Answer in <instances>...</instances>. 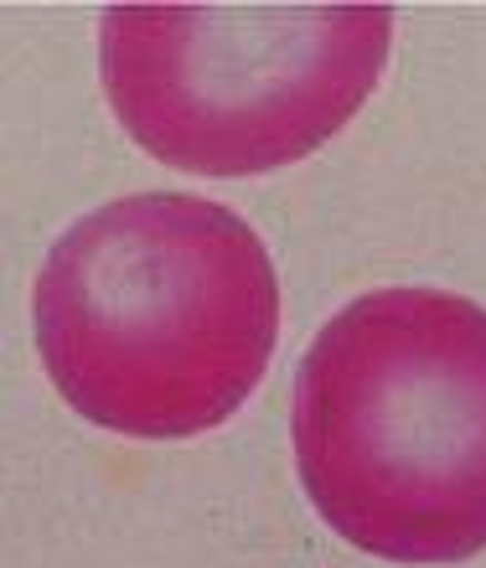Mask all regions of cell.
<instances>
[{"mask_svg":"<svg viewBox=\"0 0 486 568\" xmlns=\"http://www.w3.org/2000/svg\"><path fill=\"white\" fill-rule=\"evenodd\" d=\"M31 331L78 419L130 439H198L270 373L280 274L233 207L135 192L47 248Z\"/></svg>","mask_w":486,"mask_h":568,"instance_id":"cell-1","label":"cell"},{"mask_svg":"<svg viewBox=\"0 0 486 568\" xmlns=\"http://www.w3.org/2000/svg\"><path fill=\"white\" fill-rule=\"evenodd\" d=\"M295 470L342 542L441 568L486 548V305L373 290L316 331L290 408Z\"/></svg>","mask_w":486,"mask_h":568,"instance_id":"cell-2","label":"cell"},{"mask_svg":"<svg viewBox=\"0 0 486 568\" xmlns=\"http://www.w3.org/2000/svg\"><path fill=\"white\" fill-rule=\"evenodd\" d=\"M394 6L145 0L104 6L99 78L124 135L192 176H264L316 155L378 89Z\"/></svg>","mask_w":486,"mask_h":568,"instance_id":"cell-3","label":"cell"}]
</instances>
